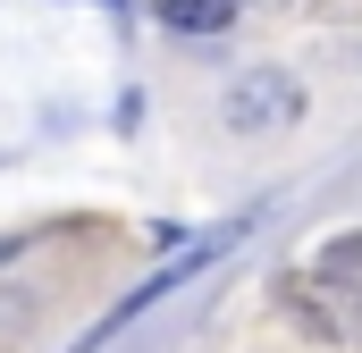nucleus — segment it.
I'll return each instance as SVG.
<instances>
[{
    "instance_id": "1",
    "label": "nucleus",
    "mask_w": 362,
    "mask_h": 353,
    "mask_svg": "<svg viewBox=\"0 0 362 353\" xmlns=\"http://www.w3.org/2000/svg\"><path fill=\"white\" fill-rule=\"evenodd\" d=\"M295 109H303V92L286 85V76H245V85L228 92V118L236 126H286Z\"/></svg>"
},
{
    "instance_id": "2",
    "label": "nucleus",
    "mask_w": 362,
    "mask_h": 353,
    "mask_svg": "<svg viewBox=\"0 0 362 353\" xmlns=\"http://www.w3.org/2000/svg\"><path fill=\"white\" fill-rule=\"evenodd\" d=\"M160 25H177V34H219V25H228V0H160Z\"/></svg>"
}]
</instances>
